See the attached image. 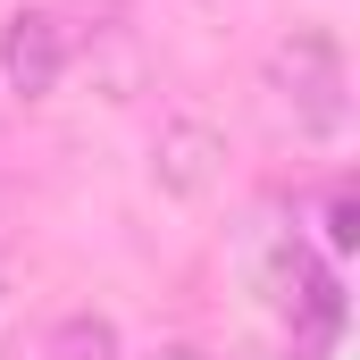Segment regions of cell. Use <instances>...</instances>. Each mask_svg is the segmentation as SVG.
<instances>
[{"mask_svg": "<svg viewBox=\"0 0 360 360\" xmlns=\"http://www.w3.org/2000/svg\"><path fill=\"white\" fill-rule=\"evenodd\" d=\"M252 276H260V293H269V302L302 327V335H310V344H327V335L344 327V285H335V269H319V260H310V243H302V235L260 243Z\"/></svg>", "mask_w": 360, "mask_h": 360, "instance_id": "cell-2", "label": "cell"}, {"mask_svg": "<svg viewBox=\"0 0 360 360\" xmlns=\"http://www.w3.org/2000/svg\"><path fill=\"white\" fill-rule=\"evenodd\" d=\"M327 252H352V193H327Z\"/></svg>", "mask_w": 360, "mask_h": 360, "instance_id": "cell-6", "label": "cell"}, {"mask_svg": "<svg viewBox=\"0 0 360 360\" xmlns=\"http://www.w3.org/2000/svg\"><path fill=\"white\" fill-rule=\"evenodd\" d=\"M218 168H226V134H218L210 117H168V126L151 134V176H160V193L193 201V193L218 184Z\"/></svg>", "mask_w": 360, "mask_h": 360, "instance_id": "cell-4", "label": "cell"}, {"mask_svg": "<svg viewBox=\"0 0 360 360\" xmlns=\"http://www.w3.org/2000/svg\"><path fill=\"white\" fill-rule=\"evenodd\" d=\"M143 360H210L201 344H160V352H143Z\"/></svg>", "mask_w": 360, "mask_h": 360, "instance_id": "cell-7", "label": "cell"}, {"mask_svg": "<svg viewBox=\"0 0 360 360\" xmlns=\"http://www.w3.org/2000/svg\"><path fill=\"white\" fill-rule=\"evenodd\" d=\"M68 68H76V25L59 8H17L0 25V84L17 101H51L68 84Z\"/></svg>", "mask_w": 360, "mask_h": 360, "instance_id": "cell-3", "label": "cell"}, {"mask_svg": "<svg viewBox=\"0 0 360 360\" xmlns=\"http://www.w3.org/2000/svg\"><path fill=\"white\" fill-rule=\"evenodd\" d=\"M243 360H276V352H243Z\"/></svg>", "mask_w": 360, "mask_h": 360, "instance_id": "cell-8", "label": "cell"}, {"mask_svg": "<svg viewBox=\"0 0 360 360\" xmlns=\"http://www.w3.org/2000/svg\"><path fill=\"white\" fill-rule=\"evenodd\" d=\"M51 360H117V327L101 310H76L51 327Z\"/></svg>", "mask_w": 360, "mask_h": 360, "instance_id": "cell-5", "label": "cell"}, {"mask_svg": "<svg viewBox=\"0 0 360 360\" xmlns=\"http://www.w3.org/2000/svg\"><path fill=\"white\" fill-rule=\"evenodd\" d=\"M260 84H269V101L293 117V134H310V143H335L344 117H352L344 51H335V34H319V25H293V34L276 42L269 68H260Z\"/></svg>", "mask_w": 360, "mask_h": 360, "instance_id": "cell-1", "label": "cell"}]
</instances>
